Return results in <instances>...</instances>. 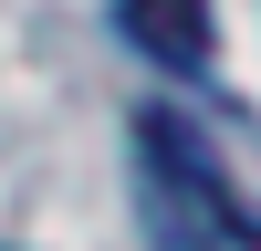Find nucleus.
Segmentation results:
<instances>
[{"instance_id":"1","label":"nucleus","mask_w":261,"mask_h":251,"mask_svg":"<svg viewBox=\"0 0 261 251\" xmlns=\"http://www.w3.org/2000/svg\"><path fill=\"white\" fill-rule=\"evenodd\" d=\"M136 167H146V178H157L178 209H199V220L220 230V241L261 251V209H251V188L230 178L220 157H209V136L178 115V105H146V115H136Z\"/></svg>"},{"instance_id":"2","label":"nucleus","mask_w":261,"mask_h":251,"mask_svg":"<svg viewBox=\"0 0 261 251\" xmlns=\"http://www.w3.org/2000/svg\"><path fill=\"white\" fill-rule=\"evenodd\" d=\"M115 32H125V53L167 63V73H199L220 53V11L209 0H115Z\"/></svg>"},{"instance_id":"3","label":"nucleus","mask_w":261,"mask_h":251,"mask_svg":"<svg viewBox=\"0 0 261 251\" xmlns=\"http://www.w3.org/2000/svg\"><path fill=\"white\" fill-rule=\"evenodd\" d=\"M146 251H241V241H220L199 209H178L157 178H146Z\"/></svg>"}]
</instances>
